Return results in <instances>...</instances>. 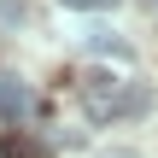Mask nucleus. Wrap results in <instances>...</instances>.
<instances>
[{
    "label": "nucleus",
    "mask_w": 158,
    "mask_h": 158,
    "mask_svg": "<svg viewBox=\"0 0 158 158\" xmlns=\"http://www.w3.org/2000/svg\"><path fill=\"white\" fill-rule=\"evenodd\" d=\"M123 88H129V76H111V70L82 76V106H88V117H94V123H117V117H123Z\"/></svg>",
    "instance_id": "1"
},
{
    "label": "nucleus",
    "mask_w": 158,
    "mask_h": 158,
    "mask_svg": "<svg viewBox=\"0 0 158 158\" xmlns=\"http://www.w3.org/2000/svg\"><path fill=\"white\" fill-rule=\"evenodd\" d=\"M29 111H35L29 88H23V82H12V76H0V117H12V123H18V117H29Z\"/></svg>",
    "instance_id": "2"
},
{
    "label": "nucleus",
    "mask_w": 158,
    "mask_h": 158,
    "mask_svg": "<svg viewBox=\"0 0 158 158\" xmlns=\"http://www.w3.org/2000/svg\"><path fill=\"white\" fill-rule=\"evenodd\" d=\"M147 111H152V82H135V76H129V88H123V117H117V123L147 117Z\"/></svg>",
    "instance_id": "3"
},
{
    "label": "nucleus",
    "mask_w": 158,
    "mask_h": 158,
    "mask_svg": "<svg viewBox=\"0 0 158 158\" xmlns=\"http://www.w3.org/2000/svg\"><path fill=\"white\" fill-rule=\"evenodd\" d=\"M88 47H94V53H111V59H129V53H135V47H129L123 35H111V29H94V35H88Z\"/></svg>",
    "instance_id": "4"
},
{
    "label": "nucleus",
    "mask_w": 158,
    "mask_h": 158,
    "mask_svg": "<svg viewBox=\"0 0 158 158\" xmlns=\"http://www.w3.org/2000/svg\"><path fill=\"white\" fill-rule=\"evenodd\" d=\"M0 152H6V158H47V152H41V141H29V135H6Z\"/></svg>",
    "instance_id": "5"
},
{
    "label": "nucleus",
    "mask_w": 158,
    "mask_h": 158,
    "mask_svg": "<svg viewBox=\"0 0 158 158\" xmlns=\"http://www.w3.org/2000/svg\"><path fill=\"white\" fill-rule=\"evenodd\" d=\"M59 6H70V12H111L117 0H59Z\"/></svg>",
    "instance_id": "6"
},
{
    "label": "nucleus",
    "mask_w": 158,
    "mask_h": 158,
    "mask_svg": "<svg viewBox=\"0 0 158 158\" xmlns=\"http://www.w3.org/2000/svg\"><path fill=\"white\" fill-rule=\"evenodd\" d=\"M147 12H152V18H158V0H147Z\"/></svg>",
    "instance_id": "7"
}]
</instances>
